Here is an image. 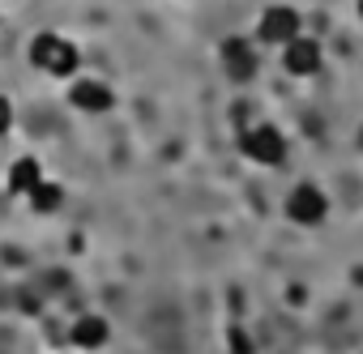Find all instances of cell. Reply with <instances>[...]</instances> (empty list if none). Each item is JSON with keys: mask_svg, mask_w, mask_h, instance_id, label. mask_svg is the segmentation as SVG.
<instances>
[{"mask_svg": "<svg viewBox=\"0 0 363 354\" xmlns=\"http://www.w3.org/2000/svg\"><path fill=\"white\" fill-rule=\"evenodd\" d=\"M9 124H13V107L0 98V132H9Z\"/></svg>", "mask_w": 363, "mask_h": 354, "instance_id": "11", "label": "cell"}, {"mask_svg": "<svg viewBox=\"0 0 363 354\" xmlns=\"http://www.w3.org/2000/svg\"><path fill=\"white\" fill-rule=\"evenodd\" d=\"M240 149H244L252 162H261V166H278V162L286 158V141H282V132H278L274 124H252V128H244Z\"/></svg>", "mask_w": 363, "mask_h": 354, "instance_id": "2", "label": "cell"}, {"mask_svg": "<svg viewBox=\"0 0 363 354\" xmlns=\"http://www.w3.org/2000/svg\"><path fill=\"white\" fill-rule=\"evenodd\" d=\"M282 69L291 73V77H312L316 69H320V47L312 43V39H295V43H286L282 47Z\"/></svg>", "mask_w": 363, "mask_h": 354, "instance_id": "6", "label": "cell"}, {"mask_svg": "<svg viewBox=\"0 0 363 354\" xmlns=\"http://www.w3.org/2000/svg\"><path fill=\"white\" fill-rule=\"evenodd\" d=\"M223 73L231 81H252L257 77V52L248 39H227L223 43Z\"/></svg>", "mask_w": 363, "mask_h": 354, "instance_id": "5", "label": "cell"}, {"mask_svg": "<svg viewBox=\"0 0 363 354\" xmlns=\"http://www.w3.org/2000/svg\"><path fill=\"white\" fill-rule=\"evenodd\" d=\"M359 18H363V0H359Z\"/></svg>", "mask_w": 363, "mask_h": 354, "instance_id": "12", "label": "cell"}, {"mask_svg": "<svg viewBox=\"0 0 363 354\" xmlns=\"http://www.w3.org/2000/svg\"><path fill=\"white\" fill-rule=\"evenodd\" d=\"M30 64L39 73H48V77H69V73H77L82 56H77V47L65 35H39L30 43Z\"/></svg>", "mask_w": 363, "mask_h": 354, "instance_id": "1", "label": "cell"}, {"mask_svg": "<svg viewBox=\"0 0 363 354\" xmlns=\"http://www.w3.org/2000/svg\"><path fill=\"white\" fill-rule=\"evenodd\" d=\"M69 103H73L77 111L103 115V111H111V107H116V94H111V86H107V81H77V86L69 90Z\"/></svg>", "mask_w": 363, "mask_h": 354, "instance_id": "7", "label": "cell"}, {"mask_svg": "<svg viewBox=\"0 0 363 354\" xmlns=\"http://www.w3.org/2000/svg\"><path fill=\"white\" fill-rule=\"evenodd\" d=\"M325 210H329V197H325L316 184H299V188L291 193V201H286V214H291L295 222H303V227H316V222L325 218Z\"/></svg>", "mask_w": 363, "mask_h": 354, "instance_id": "4", "label": "cell"}, {"mask_svg": "<svg viewBox=\"0 0 363 354\" xmlns=\"http://www.w3.org/2000/svg\"><path fill=\"white\" fill-rule=\"evenodd\" d=\"M26 201H30V205H35L39 214H52V210H60V201H65V188H60V184H48V180H43V184H39V188H35V193H30Z\"/></svg>", "mask_w": 363, "mask_h": 354, "instance_id": "10", "label": "cell"}, {"mask_svg": "<svg viewBox=\"0 0 363 354\" xmlns=\"http://www.w3.org/2000/svg\"><path fill=\"white\" fill-rule=\"evenodd\" d=\"M39 184H43V171H39L35 158H18V162L9 166V193H13V197H30Z\"/></svg>", "mask_w": 363, "mask_h": 354, "instance_id": "8", "label": "cell"}, {"mask_svg": "<svg viewBox=\"0 0 363 354\" xmlns=\"http://www.w3.org/2000/svg\"><path fill=\"white\" fill-rule=\"evenodd\" d=\"M73 341H77L82 350L107 346V320H103V316H82V320L73 324Z\"/></svg>", "mask_w": 363, "mask_h": 354, "instance_id": "9", "label": "cell"}, {"mask_svg": "<svg viewBox=\"0 0 363 354\" xmlns=\"http://www.w3.org/2000/svg\"><path fill=\"white\" fill-rule=\"evenodd\" d=\"M299 13L291 9V5H274V9H265L261 13V22H257V35H261V43H278V47H286V43H295L299 39Z\"/></svg>", "mask_w": 363, "mask_h": 354, "instance_id": "3", "label": "cell"}]
</instances>
